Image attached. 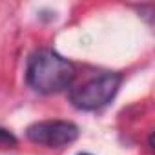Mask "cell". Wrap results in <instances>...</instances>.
Segmentation results:
<instances>
[{
  "mask_svg": "<svg viewBox=\"0 0 155 155\" xmlns=\"http://www.w3.org/2000/svg\"><path fill=\"white\" fill-rule=\"evenodd\" d=\"M77 77L75 66L53 49H40L28 62L26 81L31 90L42 95H53L68 90Z\"/></svg>",
  "mask_w": 155,
  "mask_h": 155,
  "instance_id": "1",
  "label": "cell"
},
{
  "mask_svg": "<svg viewBox=\"0 0 155 155\" xmlns=\"http://www.w3.org/2000/svg\"><path fill=\"white\" fill-rule=\"evenodd\" d=\"M120 82L122 77L119 73H102L81 84L79 88H73L69 91V101L77 110L82 111L101 110L113 101L120 88Z\"/></svg>",
  "mask_w": 155,
  "mask_h": 155,
  "instance_id": "2",
  "label": "cell"
},
{
  "mask_svg": "<svg viewBox=\"0 0 155 155\" xmlns=\"http://www.w3.org/2000/svg\"><path fill=\"white\" fill-rule=\"evenodd\" d=\"M26 137L46 148H64L79 137V128L69 120H42L26 130Z\"/></svg>",
  "mask_w": 155,
  "mask_h": 155,
  "instance_id": "3",
  "label": "cell"
},
{
  "mask_svg": "<svg viewBox=\"0 0 155 155\" xmlns=\"http://www.w3.org/2000/svg\"><path fill=\"white\" fill-rule=\"evenodd\" d=\"M0 146H4V148L17 146V137L11 131H8L6 128H0Z\"/></svg>",
  "mask_w": 155,
  "mask_h": 155,
  "instance_id": "4",
  "label": "cell"
},
{
  "mask_svg": "<svg viewBox=\"0 0 155 155\" xmlns=\"http://www.w3.org/2000/svg\"><path fill=\"white\" fill-rule=\"evenodd\" d=\"M79 155H91V153H79Z\"/></svg>",
  "mask_w": 155,
  "mask_h": 155,
  "instance_id": "5",
  "label": "cell"
}]
</instances>
